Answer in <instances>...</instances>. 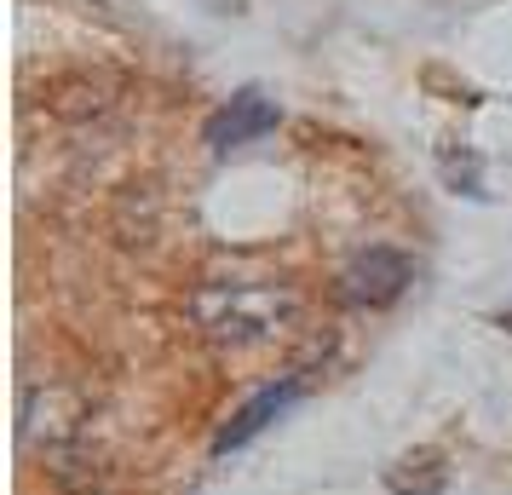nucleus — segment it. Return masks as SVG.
Segmentation results:
<instances>
[{"mask_svg":"<svg viewBox=\"0 0 512 495\" xmlns=\"http://www.w3.org/2000/svg\"><path fill=\"white\" fill-rule=\"evenodd\" d=\"M277 104L259 93V87H242L236 98H225L219 110L208 116V127H202V139H208L213 156H225V150H242V144L265 139L271 127H277Z\"/></svg>","mask_w":512,"mask_h":495,"instance_id":"7ed1b4c3","label":"nucleus"},{"mask_svg":"<svg viewBox=\"0 0 512 495\" xmlns=\"http://www.w3.org/2000/svg\"><path fill=\"white\" fill-rule=\"evenodd\" d=\"M305 386H300V375H288V380H277V386H265V392H254V398L242 403V409H236L231 421L219 426V438H213V455H231V449H242V444H254L259 432H265V426L277 421L282 409H288V403L300 398Z\"/></svg>","mask_w":512,"mask_h":495,"instance_id":"20e7f679","label":"nucleus"},{"mask_svg":"<svg viewBox=\"0 0 512 495\" xmlns=\"http://www.w3.org/2000/svg\"><path fill=\"white\" fill-rule=\"evenodd\" d=\"M409 283H415L409 254H397V248H363L340 271V300L357 311H380V306H392Z\"/></svg>","mask_w":512,"mask_h":495,"instance_id":"f03ea898","label":"nucleus"},{"mask_svg":"<svg viewBox=\"0 0 512 495\" xmlns=\"http://www.w3.org/2000/svg\"><path fill=\"white\" fill-rule=\"evenodd\" d=\"M190 323L219 352H254L271 346L300 323V288L288 277H259V271H231V277H202L190 288Z\"/></svg>","mask_w":512,"mask_h":495,"instance_id":"f257e3e1","label":"nucleus"}]
</instances>
